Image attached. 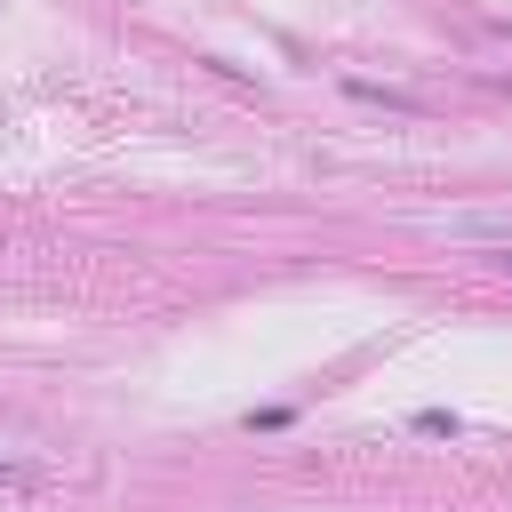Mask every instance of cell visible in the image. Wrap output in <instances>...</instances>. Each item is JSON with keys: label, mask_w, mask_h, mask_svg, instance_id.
Instances as JSON below:
<instances>
[{"label": "cell", "mask_w": 512, "mask_h": 512, "mask_svg": "<svg viewBox=\"0 0 512 512\" xmlns=\"http://www.w3.org/2000/svg\"><path fill=\"white\" fill-rule=\"evenodd\" d=\"M344 96H360V104H384V112H416V96H400V88H376V80H344Z\"/></svg>", "instance_id": "cell-1"}, {"label": "cell", "mask_w": 512, "mask_h": 512, "mask_svg": "<svg viewBox=\"0 0 512 512\" xmlns=\"http://www.w3.org/2000/svg\"><path fill=\"white\" fill-rule=\"evenodd\" d=\"M288 416H296V408H248V432H280Z\"/></svg>", "instance_id": "cell-2"}, {"label": "cell", "mask_w": 512, "mask_h": 512, "mask_svg": "<svg viewBox=\"0 0 512 512\" xmlns=\"http://www.w3.org/2000/svg\"><path fill=\"white\" fill-rule=\"evenodd\" d=\"M416 432H432V440H440V432H456V416H448V408H416Z\"/></svg>", "instance_id": "cell-3"}, {"label": "cell", "mask_w": 512, "mask_h": 512, "mask_svg": "<svg viewBox=\"0 0 512 512\" xmlns=\"http://www.w3.org/2000/svg\"><path fill=\"white\" fill-rule=\"evenodd\" d=\"M24 480H32V464H8L0 456V488H24Z\"/></svg>", "instance_id": "cell-4"}, {"label": "cell", "mask_w": 512, "mask_h": 512, "mask_svg": "<svg viewBox=\"0 0 512 512\" xmlns=\"http://www.w3.org/2000/svg\"><path fill=\"white\" fill-rule=\"evenodd\" d=\"M496 264H504V272H512V240H504V248H496Z\"/></svg>", "instance_id": "cell-5"}]
</instances>
